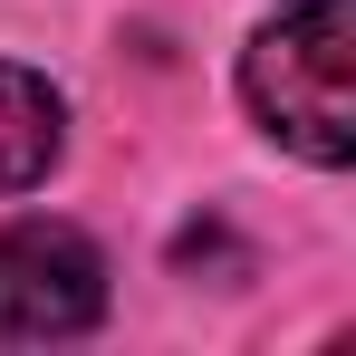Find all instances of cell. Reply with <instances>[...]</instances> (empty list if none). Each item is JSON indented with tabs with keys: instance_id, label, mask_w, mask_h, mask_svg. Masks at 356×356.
<instances>
[{
	"instance_id": "6da1fadb",
	"label": "cell",
	"mask_w": 356,
	"mask_h": 356,
	"mask_svg": "<svg viewBox=\"0 0 356 356\" xmlns=\"http://www.w3.org/2000/svg\"><path fill=\"white\" fill-rule=\"evenodd\" d=\"M356 0H280L241 58V97L289 154L308 164H347L356 154Z\"/></svg>"
},
{
	"instance_id": "7a4b0ae2",
	"label": "cell",
	"mask_w": 356,
	"mask_h": 356,
	"mask_svg": "<svg viewBox=\"0 0 356 356\" xmlns=\"http://www.w3.org/2000/svg\"><path fill=\"white\" fill-rule=\"evenodd\" d=\"M106 318V260L67 222H10L0 232V347L87 337Z\"/></svg>"
},
{
	"instance_id": "3957f363",
	"label": "cell",
	"mask_w": 356,
	"mask_h": 356,
	"mask_svg": "<svg viewBox=\"0 0 356 356\" xmlns=\"http://www.w3.org/2000/svg\"><path fill=\"white\" fill-rule=\"evenodd\" d=\"M67 145V106L39 67H10L0 58V193H29V183L58 164Z\"/></svg>"
}]
</instances>
